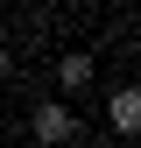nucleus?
Masks as SVG:
<instances>
[{"instance_id":"obj_4","label":"nucleus","mask_w":141,"mask_h":148,"mask_svg":"<svg viewBox=\"0 0 141 148\" xmlns=\"http://www.w3.org/2000/svg\"><path fill=\"white\" fill-rule=\"evenodd\" d=\"M7 71H14V49H7V42H0V78H7Z\"/></svg>"},{"instance_id":"obj_2","label":"nucleus","mask_w":141,"mask_h":148,"mask_svg":"<svg viewBox=\"0 0 141 148\" xmlns=\"http://www.w3.org/2000/svg\"><path fill=\"white\" fill-rule=\"evenodd\" d=\"M106 120H113V134H134V127H141V92L120 85L113 99H106Z\"/></svg>"},{"instance_id":"obj_3","label":"nucleus","mask_w":141,"mask_h":148,"mask_svg":"<svg viewBox=\"0 0 141 148\" xmlns=\"http://www.w3.org/2000/svg\"><path fill=\"white\" fill-rule=\"evenodd\" d=\"M57 85H64V92H85V85H92V57H85V49L57 57Z\"/></svg>"},{"instance_id":"obj_1","label":"nucleus","mask_w":141,"mask_h":148,"mask_svg":"<svg viewBox=\"0 0 141 148\" xmlns=\"http://www.w3.org/2000/svg\"><path fill=\"white\" fill-rule=\"evenodd\" d=\"M28 127H35V141H42V148H64L70 134H78V113H70V106H57V99H42Z\"/></svg>"}]
</instances>
